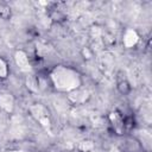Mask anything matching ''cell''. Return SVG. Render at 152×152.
Returning a JSON list of instances; mask_svg holds the SVG:
<instances>
[{
  "label": "cell",
  "mask_w": 152,
  "mask_h": 152,
  "mask_svg": "<svg viewBox=\"0 0 152 152\" xmlns=\"http://www.w3.org/2000/svg\"><path fill=\"white\" fill-rule=\"evenodd\" d=\"M116 89H118V91H119L121 95H124V96H127V95L132 91L131 83H129V82L127 81V78H125V77H122V78H120V80L116 81Z\"/></svg>",
  "instance_id": "6da1fadb"
},
{
  "label": "cell",
  "mask_w": 152,
  "mask_h": 152,
  "mask_svg": "<svg viewBox=\"0 0 152 152\" xmlns=\"http://www.w3.org/2000/svg\"><path fill=\"white\" fill-rule=\"evenodd\" d=\"M11 14H12L11 7L6 4H0V18L7 20L11 18Z\"/></svg>",
  "instance_id": "7a4b0ae2"
}]
</instances>
